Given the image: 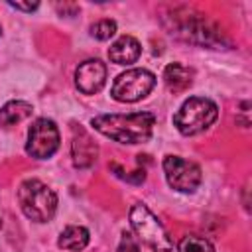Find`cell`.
Masks as SVG:
<instances>
[{
  "instance_id": "1",
  "label": "cell",
  "mask_w": 252,
  "mask_h": 252,
  "mask_svg": "<svg viewBox=\"0 0 252 252\" xmlns=\"http://www.w3.org/2000/svg\"><path fill=\"white\" fill-rule=\"evenodd\" d=\"M91 126L102 136L120 144H144L150 140L156 126V116L152 112H132V114H100L91 120Z\"/></svg>"
},
{
  "instance_id": "2",
  "label": "cell",
  "mask_w": 252,
  "mask_h": 252,
  "mask_svg": "<svg viewBox=\"0 0 252 252\" xmlns=\"http://www.w3.org/2000/svg\"><path fill=\"white\" fill-rule=\"evenodd\" d=\"M18 201L24 215L35 222H47L57 211L55 191L39 179H26L18 187Z\"/></svg>"
},
{
  "instance_id": "3",
  "label": "cell",
  "mask_w": 252,
  "mask_h": 252,
  "mask_svg": "<svg viewBox=\"0 0 252 252\" xmlns=\"http://www.w3.org/2000/svg\"><path fill=\"white\" fill-rule=\"evenodd\" d=\"M128 217H130V224H132V230L136 232L138 240L144 242L148 248H152L154 252H171L173 250V242H171L165 226L146 205H142V203L132 205Z\"/></svg>"
},
{
  "instance_id": "4",
  "label": "cell",
  "mask_w": 252,
  "mask_h": 252,
  "mask_svg": "<svg viewBox=\"0 0 252 252\" xmlns=\"http://www.w3.org/2000/svg\"><path fill=\"white\" fill-rule=\"evenodd\" d=\"M217 116H219V106L211 98L191 96L175 112L173 124L183 136H195V134L207 130L209 126H213Z\"/></svg>"
},
{
  "instance_id": "5",
  "label": "cell",
  "mask_w": 252,
  "mask_h": 252,
  "mask_svg": "<svg viewBox=\"0 0 252 252\" xmlns=\"http://www.w3.org/2000/svg\"><path fill=\"white\" fill-rule=\"evenodd\" d=\"M156 87V75L148 69H128L120 73L110 89V94L118 102H136L150 94Z\"/></svg>"
},
{
  "instance_id": "6",
  "label": "cell",
  "mask_w": 252,
  "mask_h": 252,
  "mask_svg": "<svg viewBox=\"0 0 252 252\" xmlns=\"http://www.w3.org/2000/svg\"><path fill=\"white\" fill-rule=\"evenodd\" d=\"M59 148V130L51 118H37L28 130L26 152L33 159H47Z\"/></svg>"
},
{
  "instance_id": "7",
  "label": "cell",
  "mask_w": 252,
  "mask_h": 252,
  "mask_svg": "<svg viewBox=\"0 0 252 252\" xmlns=\"http://www.w3.org/2000/svg\"><path fill=\"white\" fill-rule=\"evenodd\" d=\"M163 173L167 185L181 193H193L201 185V167L195 161L183 159L179 156H165L163 158Z\"/></svg>"
},
{
  "instance_id": "8",
  "label": "cell",
  "mask_w": 252,
  "mask_h": 252,
  "mask_svg": "<svg viewBox=\"0 0 252 252\" xmlns=\"http://www.w3.org/2000/svg\"><path fill=\"white\" fill-rule=\"evenodd\" d=\"M175 33L193 43H203V45L219 43L217 28L211 22H207L205 18H201V14H185V18L175 28Z\"/></svg>"
},
{
  "instance_id": "9",
  "label": "cell",
  "mask_w": 252,
  "mask_h": 252,
  "mask_svg": "<svg viewBox=\"0 0 252 252\" xmlns=\"http://www.w3.org/2000/svg\"><path fill=\"white\" fill-rule=\"evenodd\" d=\"M106 81V65L100 59H87L75 71V85L83 94H94Z\"/></svg>"
},
{
  "instance_id": "10",
  "label": "cell",
  "mask_w": 252,
  "mask_h": 252,
  "mask_svg": "<svg viewBox=\"0 0 252 252\" xmlns=\"http://www.w3.org/2000/svg\"><path fill=\"white\" fill-rule=\"evenodd\" d=\"M71 156H73V165L79 169H87L96 161L98 156V146L93 140V136L81 126H73V142H71Z\"/></svg>"
},
{
  "instance_id": "11",
  "label": "cell",
  "mask_w": 252,
  "mask_h": 252,
  "mask_svg": "<svg viewBox=\"0 0 252 252\" xmlns=\"http://www.w3.org/2000/svg\"><path fill=\"white\" fill-rule=\"evenodd\" d=\"M142 53V47H140V41L132 35H120L108 49V57L112 63L116 65H130V63H136L138 57Z\"/></svg>"
},
{
  "instance_id": "12",
  "label": "cell",
  "mask_w": 252,
  "mask_h": 252,
  "mask_svg": "<svg viewBox=\"0 0 252 252\" xmlns=\"http://www.w3.org/2000/svg\"><path fill=\"white\" fill-rule=\"evenodd\" d=\"M163 83L171 93H183L193 85V69L181 63H169L163 69Z\"/></svg>"
},
{
  "instance_id": "13",
  "label": "cell",
  "mask_w": 252,
  "mask_h": 252,
  "mask_svg": "<svg viewBox=\"0 0 252 252\" xmlns=\"http://www.w3.org/2000/svg\"><path fill=\"white\" fill-rule=\"evenodd\" d=\"M91 240V234L85 226H79V224H69L63 228V232L59 234V240H57V246L63 248V250H71V252H79L83 250Z\"/></svg>"
},
{
  "instance_id": "14",
  "label": "cell",
  "mask_w": 252,
  "mask_h": 252,
  "mask_svg": "<svg viewBox=\"0 0 252 252\" xmlns=\"http://www.w3.org/2000/svg\"><path fill=\"white\" fill-rule=\"evenodd\" d=\"M33 106L26 100H10L0 108V126H14L26 118H30Z\"/></svg>"
},
{
  "instance_id": "15",
  "label": "cell",
  "mask_w": 252,
  "mask_h": 252,
  "mask_svg": "<svg viewBox=\"0 0 252 252\" xmlns=\"http://www.w3.org/2000/svg\"><path fill=\"white\" fill-rule=\"evenodd\" d=\"M177 252H215V246L211 244V240H207L203 236L187 234L179 240Z\"/></svg>"
},
{
  "instance_id": "16",
  "label": "cell",
  "mask_w": 252,
  "mask_h": 252,
  "mask_svg": "<svg viewBox=\"0 0 252 252\" xmlns=\"http://www.w3.org/2000/svg\"><path fill=\"white\" fill-rule=\"evenodd\" d=\"M116 33V22L114 20H98L91 26V35L98 41L110 39Z\"/></svg>"
},
{
  "instance_id": "17",
  "label": "cell",
  "mask_w": 252,
  "mask_h": 252,
  "mask_svg": "<svg viewBox=\"0 0 252 252\" xmlns=\"http://www.w3.org/2000/svg\"><path fill=\"white\" fill-rule=\"evenodd\" d=\"M116 252H142V250H140V244H138L136 236H134L132 232L124 230V232H122V238H120V244H118V248H116Z\"/></svg>"
},
{
  "instance_id": "18",
  "label": "cell",
  "mask_w": 252,
  "mask_h": 252,
  "mask_svg": "<svg viewBox=\"0 0 252 252\" xmlns=\"http://www.w3.org/2000/svg\"><path fill=\"white\" fill-rule=\"evenodd\" d=\"M8 6H12L16 10H22V12H33L39 4L37 2H28V4H24V2H8Z\"/></svg>"
},
{
  "instance_id": "19",
  "label": "cell",
  "mask_w": 252,
  "mask_h": 252,
  "mask_svg": "<svg viewBox=\"0 0 252 252\" xmlns=\"http://www.w3.org/2000/svg\"><path fill=\"white\" fill-rule=\"evenodd\" d=\"M0 226H2V220H0Z\"/></svg>"
}]
</instances>
